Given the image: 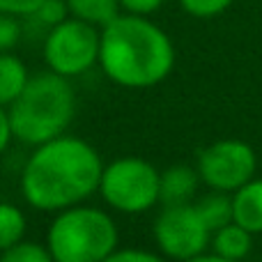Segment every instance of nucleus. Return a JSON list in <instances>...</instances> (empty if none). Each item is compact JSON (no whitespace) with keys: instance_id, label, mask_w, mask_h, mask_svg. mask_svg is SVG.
Instances as JSON below:
<instances>
[{"instance_id":"obj_1","label":"nucleus","mask_w":262,"mask_h":262,"mask_svg":"<svg viewBox=\"0 0 262 262\" xmlns=\"http://www.w3.org/2000/svg\"><path fill=\"white\" fill-rule=\"evenodd\" d=\"M104 161L88 140L58 136L37 145L21 170V193L39 212H62L99 191Z\"/></svg>"},{"instance_id":"obj_2","label":"nucleus","mask_w":262,"mask_h":262,"mask_svg":"<svg viewBox=\"0 0 262 262\" xmlns=\"http://www.w3.org/2000/svg\"><path fill=\"white\" fill-rule=\"evenodd\" d=\"M175 64L170 37L147 16L122 12L101 28L99 67L113 83L143 90L161 83Z\"/></svg>"},{"instance_id":"obj_3","label":"nucleus","mask_w":262,"mask_h":262,"mask_svg":"<svg viewBox=\"0 0 262 262\" xmlns=\"http://www.w3.org/2000/svg\"><path fill=\"white\" fill-rule=\"evenodd\" d=\"M14 138L26 145H37L67 134L76 115V92L69 78L55 72L30 76L28 85L7 108Z\"/></svg>"},{"instance_id":"obj_4","label":"nucleus","mask_w":262,"mask_h":262,"mask_svg":"<svg viewBox=\"0 0 262 262\" xmlns=\"http://www.w3.org/2000/svg\"><path fill=\"white\" fill-rule=\"evenodd\" d=\"M118 226L108 212L74 205L53 219L46 246L55 262H101L118 251Z\"/></svg>"},{"instance_id":"obj_5","label":"nucleus","mask_w":262,"mask_h":262,"mask_svg":"<svg viewBox=\"0 0 262 262\" xmlns=\"http://www.w3.org/2000/svg\"><path fill=\"white\" fill-rule=\"evenodd\" d=\"M161 172L138 157H122L104 166L99 193L106 205L124 214H140L159 203Z\"/></svg>"},{"instance_id":"obj_6","label":"nucleus","mask_w":262,"mask_h":262,"mask_svg":"<svg viewBox=\"0 0 262 262\" xmlns=\"http://www.w3.org/2000/svg\"><path fill=\"white\" fill-rule=\"evenodd\" d=\"M99 39L101 28L69 16L44 35L46 67L64 78L81 76L99 62Z\"/></svg>"},{"instance_id":"obj_7","label":"nucleus","mask_w":262,"mask_h":262,"mask_svg":"<svg viewBox=\"0 0 262 262\" xmlns=\"http://www.w3.org/2000/svg\"><path fill=\"white\" fill-rule=\"evenodd\" d=\"M212 230L203 221L195 205H163V212L154 221V239L157 246L180 262L205 253Z\"/></svg>"},{"instance_id":"obj_8","label":"nucleus","mask_w":262,"mask_h":262,"mask_svg":"<svg viewBox=\"0 0 262 262\" xmlns=\"http://www.w3.org/2000/svg\"><path fill=\"white\" fill-rule=\"evenodd\" d=\"M255 152L242 140H219L198 157V175L214 191H237L253 177Z\"/></svg>"},{"instance_id":"obj_9","label":"nucleus","mask_w":262,"mask_h":262,"mask_svg":"<svg viewBox=\"0 0 262 262\" xmlns=\"http://www.w3.org/2000/svg\"><path fill=\"white\" fill-rule=\"evenodd\" d=\"M232 221L251 235L262 232V180H249L232 195Z\"/></svg>"},{"instance_id":"obj_10","label":"nucleus","mask_w":262,"mask_h":262,"mask_svg":"<svg viewBox=\"0 0 262 262\" xmlns=\"http://www.w3.org/2000/svg\"><path fill=\"white\" fill-rule=\"evenodd\" d=\"M198 170L189 166H172L161 172L159 180V203L163 205H184L198 191Z\"/></svg>"},{"instance_id":"obj_11","label":"nucleus","mask_w":262,"mask_h":262,"mask_svg":"<svg viewBox=\"0 0 262 262\" xmlns=\"http://www.w3.org/2000/svg\"><path fill=\"white\" fill-rule=\"evenodd\" d=\"M28 81H30V74L23 60L16 58L12 51L0 53V106L9 108L28 85Z\"/></svg>"},{"instance_id":"obj_12","label":"nucleus","mask_w":262,"mask_h":262,"mask_svg":"<svg viewBox=\"0 0 262 262\" xmlns=\"http://www.w3.org/2000/svg\"><path fill=\"white\" fill-rule=\"evenodd\" d=\"M67 7L74 18H81L97 28L108 26L122 14L120 0H67Z\"/></svg>"},{"instance_id":"obj_13","label":"nucleus","mask_w":262,"mask_h":262,"mask_svg":"<svg viewBox=\"0 0 262 262\" xmlns=\"http://www.w3.org/2000/svg\"><path fill=\"white\" fill-rule=\"evenodd\" d=\"M214 251L228 260H242L251 251V232L239 223H228L214 235Z\"/></svg>"},{"instance_id":"obj_14","label":"nucleus","mask_w":262,"mask_h":262,"mask_svg":"<svg viewBox=\"0 0 262 262\" xmlns=\"http://www.w3.org/2000/svg\"><path fill=\"white\" fill-rule=\"evenodd\" d=\"M195 209L200 212L203 221L212 232L221 230L223 226L232 223V198H228L226 191H214L195 203Z\"/></svg>"},{"instance_id":"obj_15","label":"nucleus","mask_w":262,"mask_h":262,"mask_svg":"<svg viewBox=\"0 0 262 262\" xmlns=\"http://www.w3.org/2000/svg\"><path fill=\"white\" fill-rule=\"evenodd\" d=\"M26 214L12 203H0V253L26 237Z\"/></svg>"},{"instance_id":"obj_16","label":"nucleus","mask_w":262,"mask_h":262,"mask_svg":"<svg viewBox=\"0 0 262 262\" xmlns=\"http://www.w3.org/2000/svg\"><path fill=\"white\" fill-rule=\"evenodd\" d=\"M0 262H55V260L46 244L21 239L18 244L9 246V249H5L0 253Z\"/></svg>"},{"instance_id":"obj_17","label":"nucleus","mask_w":262,"mask_h":262,"mask_svg":"<svg viewBox=\"0 0 262 262\" xmlns=\"http://www.w3.org/2000/svg\"><path fill=\"white\" fill-rule=\"evenodd\" d=\"M69 16H72V14H69L67 0H44V3L35 9V14H30V16L23 18V21H32L44 32H49L51 28L60 26V23L67 21Z\"/></svg>"},{"instance_id":"obj_18","label":"nucleus","mask_w":262,"mask_h":262,"mask_svg":"<svg viewBox=\"0 0 262 262\" xmlns=\"http://www.w3.org/2000/svg\"><path fill=\"white\" fill-rule=\"evenodd\" d=\"M23 18L0 12V53H9L21 41Z\"/></svg>"},{"instance_id":"obj_19","label":"nucleus","mask_w":262,"mask_h":262,"mask_svg":"<svg viewBox=\"0 0 262 262\" xmlns=\"http://www.w3.org/2000/svg\"><path fill=\"white\" fill-rule=\"evenodd\" d=\"M182 9L195 18H212L223 14L232 5V0H180Z\"/></svg>"},{"instance_id":"obj_20","label":"nucleus","mask_w":262,"mask_h":262,"mask_svg":"<svg viewBox=\"0 0 262 262\" xmlns=\"http://www.w3.org/2000/svg\"><path fill=\"white\" fill-rule=\"evenodd\" d=\"M44 0H0V12L3 14H12L18 18H28L30 14H35V9Z\"/></svg>"},{"instance_id":"obj_21","label":"nucleus","mask_w":262,"mask_h":262,"mask_svg":"<svg viewBox=\"0 0 262 262\" xmlns=\"http://www.w3.org/2000/svg\"><path fill=\"white\" fill-rule=\"evenodd\" d=\"M101 262H163V260L159 255L140 251V249H118Z\"/></svg>"},{"instance_id":"obj_22","label":"nucleus","mask_w":262,"mask_h":262,"mask_svg":"<svg viewBox=\"0 0 262 262\" xmlns=\"http://www.w3.org/2000/svg\"><path fill=\"white\" fill-rule=\"evenodd\" d=\"M166 0H120V7L127 14H138V16H149L154 14Z\"/></svg>"},{"instance_id":"obj_23","label":"nucleus","mask_w":262,"mask_h":262,"mask_svg":"<svg viewBox=\"0 0 262 262\" xmlns=\"http://www.w3.org/2000/svg\"><path fill=\"white\" fill-rule=\"evenodd\" d=\"M14 138V131H12V122H9V113L5 106H0V154L9 147Z\"/></svg>"},{"instance_id":"obj_24","label":"nucleus","mask_w":262,"mask_h":262,"mask_svg":"<svg viewBox=\"0 0 262 262\" xmlns=\"http://www.w3.org/2000/svg\"><path fill=\"white\" fill-rule=\"evenodd\" d=\"M184 262H239V260H228V258H223V255H205V253H200V255H195V258H191V260H184Z\"/></svg>"}]
</instances>
